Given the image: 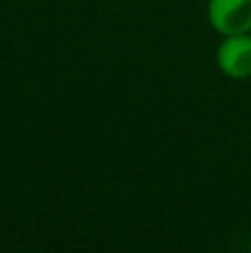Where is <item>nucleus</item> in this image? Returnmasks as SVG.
<instances>
[{
  "mask_svg": "<svg viewBox=\"0 0 251 253\" xmlns=\"http://www.w3.org/2000/svg\"><path fill=\"white\" fill-rule=\"evenodd\" d=\"M207 20L220 36L251 34V0H209Z\"/></svg>",
  "mask_w": 251,
  "mask_h": 253,
  "instance_id": "nucleus-1",
  "label": "nucleus"
},
{
  "mask_svg": "<svg viewBox=\"0 0 251 253\" xmlns=\"http://www.w3.org/2000/svg\"><path fill=\"white\" fill-rule=\"evenodd\" d=\"M216 62L222 76L231 80L251 78V34H234L222 36L218 44Z\"/></svg>",
  "mask_w": 251,
  "mask_h": 253,
  "instance_id": "nucleus-2",
  "label": "nucleus"
}]
</instances>
